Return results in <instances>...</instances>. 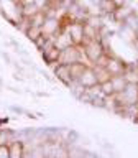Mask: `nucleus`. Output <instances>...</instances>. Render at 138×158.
Masks as SVG:
<instances>
[{
	"label": "nucleus",
	"instance_id": "obj_1",
	"mask_svg": "<svg viewBox=\"0 0 138 158\" xmlns=\"http://www.w3.org/2000/svg\"><path fill=\"white\" fill-rule=\"evenodd\" d=\"M82 51H84V58L87 59L89 63H95L100 56L105 54V46L102 44L100 40H91V41L82 44Z\"/></svg>",
	"mask_w": 138,
	"mask_h": 158
},
{
	"label": "nucleus",
	"instance_id": "obj_2",
	"mask_svg": "<svg viewBox=\"0 0 138 158\" xmlns=\"http://www.w3.org/2000/svg\"><path fill=\"white\" fill-rule=\"evenodd\" d=\"M84 58V51L82 46H77V44H69L67 48H63L61 53H59V63L61 64H72L76 61H81Z\"/></svg>",
	"mask_w": 138,
	"mask_h": 158
},
{
	"label": "nucleus",
	"instance_id": "obj_3",
	"mask_svg": "<svg viewBox=\"0 0 138 158\" xmlns=\"http://www.w3.org/2000/svg\"><path fill=\"white\" fill-rule=\"evenodd\" d=\"M67 33L71 36L72 44H77V46H82L84 44V22H77V20H71L67 23Z\"/></svg>",
	"mask_w": 138,
	"mask_h": 158
},
{
	"label": "nucleus",
	"instance_id": "obj_4",
	"mask_svg": "<svg viewBox=\"0 0 138 158\" xmlns=\"http://www.w3.org/2000/svg\"><path fill=\"white\" fill-rule=\"evenodd\" d=\"M61 30H64V28H63L61 20H59L58 17H46L44 22H43V25H41V33L44 35V36L53 38V40Z\"/></svg>",
	"mask_w": 138,
	"mask_h": 158
},
{
	"label": "nucleus",
	"instance_id": "obj_5",
	"mask_svg": "<svg viewBox=\"0 0 138 158\" xmlns=\"http://www.w3.org/2000/svg\"><path fill=\"white\" fill-rule=\"evenodd\" d=\"M53 73H54V76H56V79H59L64 86L69 87V84H71L74 79L71 76V73H69V66L67 64H61V63H56V64H53Z\"/></svg>",
	"mask_w": 138,
	"mask_h": 158
},
{
	"label": "nucleus",
	"instance_id": "obj_6",
	"mask_svg": "<svg viewBox=\"0 0 138 158\" xmlns=\"http://www.w3.org/2000/svg\"><path fill=\"white\" fill-rule=\"evenodd\" d=\"M77 82L81 84L82 87L86 89H91L94 86H97L99 81H97V76H95V71H94L92 66H87V69L81 74V77L77 79Z\"/></svg>",
	"mask_w": 138,
	"mask_h": 158
},
{
	"label": "nucleus",
	"instance_id": "obj_7",
	"mask_svg": "<svg viewBox=\"0 0 138 158\" xmlns=\"http://www.w3.org/2000/svg\"><path fill=\"white\" fill-rule=\"evenodd\" d=\"M105 68H107V71L110 73V76H115V74H123V71H125V68H127V64L123 63L118 56L112 54V56H108V59H107Z\"/></svg>",
	"mask_w": 138,
	"mask_h": 158
},
{
	"label": "nucleus",
	"instance_id": "obj_8",
	"mask_svg": "<svg viewBox=\"0 0 138 158\" xmlns=\"http://www.w3.org/2000/svg\"><path fill=\"white\" fill-rule=\"evenodd\" d=\"M25 148H26V143L22 142V140H17V138H13V140L8 143L10 158H22V156H25Z\"/></svg>",
	"mask_w": 138,
	"mask_h": 158
},
{
	"label": "nucleus",
	"instance_id": "obj_9",
	"mask_svg": "<svg viewBox=\"0 0 138 158\" xmlns=\"http://www.w3.org/2000/svg\"><path fill=\"white\" fill-rule=\"evenodd\" d=\"M59 53H61V49L53 44L51 48H48L46 51H43V59L49 64V66H53V64L59 63Z\"/></svg>",
	"mask_w": 138,
	"mask_h": 158
},
{
	"label": "nucleus",
	"instance_id": "obj_10",
	"mask_svg": "<svg viewBox=\"0 0 138 158\" xmlns=\"http://www.w3.org/2000/svg\"><path fill=\"white\" fill-rule=\"evenodd\" d=\"M69 66V73H71V76L74 81H77L79 77H81V74L87 69V63L84 61V59H81V61H76L72 64H67Z\"/></svg>",
	"mask_w": 138,
	"mask_h": 158
},
{
	"label": "nucleus",
	"instance_id": "obj_11",
	"mask_svg": "<svg viewBox=\"0 0 138 158\" xmlns=\"http://www.w3.org/2000/svg\"><path fill=\"white\" fill-rule=\"evenodd\" d=\"M123 76H125L127 82L136 84V81H138V63L136 64H127L125 71H123Z\"/></svg>",
	"mask_w": 138,
	"mask_h": 158
},
{
	"label": "nucleus",
	"instance_id": "obj_12",
	"mask_svg": "<svg viewBox=\"0 0 138 158\" xmlns=\"http://www.w3.org/2000/svg\"><path fill=\"white\" fill-rule=\"evenodd\" d=\"M38 12H39V8L36 7V3H25V5H20V17L33 18Z\"/></svg>",
	"mask_w": 138,
	"mask_h": 158
},
{
	"label": "nucleus",
	"instance_id": "obj_13",
	"mask_svg": "<svg viewBox=\"0 0 138 158\" xmlns=\"http://www.w3.org/2000/svg\"><path fill=\"white\" fill-rule=\"evenodd\" d=\"M99 5V8H100V15L104 17H110V15L115 12V3H113V0H100V2L97 3Z\"/></svg>",
	"mask_w": 138,
	"mask_h": 158
},
{
	"label": "nucleus",
	"instance_id": "obj_14",
	"mask_svg": "<svg viewBox=\"0 0 138 158\" xmlns=\"http://www.w3.org/2000/svg\"><path fill=\"white\" fill-rule=\"evenodd\" d=\"M110 81H112V84H113V89H115V92H122L123 89L127 87V84H128L123 74H115V76L110 77Z\"/></svg>",
	"mask_w": 138,
	"mask_h": 158
},
{
	"label": "nucleus",
	"instance_id": "obj_15",
	"mask_svg": "<svg viewBox=\"0 0 138 158\" xmlns=\"http://www.w3.org/2000/svg\"><path fill=\"white\" fill-rule=\"evenodd\" d=\"M92 68H94V71H95V76H97V81L99 84L104 82V81H108L112 76H110V73L107 71V68L105 66H97V64H92Z\"/></svg>",
	"mask_w": 138,
	"mask_h": 158
},
{
	"label": "nucleus",
	"instance_id": "obj_16",
	"mask_svg": "<svg viewBox=\"0 0 138 158\" xmlns=\"http://www.w3.org/2000/svg\"><path fill=\"white\" fill-rule=\"evenodd\" d=\"M84 23H87V25H91V27H94V28L100 30V27L104 25L102 15H87L86 20H84Z\"/></svg>",
	"mask_w": 138,
	"mask_h": 158
},
{
	"label": "nucleus",
	"instance_id": "obj_17",
	"mask_svg": "<svg viewBox=\"0 0 138 158\" xmlns=\"http://www.w3.org/2000/svg\"><path fill=\"white\" fill-rule=\"evenodd\" d=\"M25 35H26V38L30 40V41H34V40H36L39 35H43L41 33V27H38V25H30V28L26 30V31H25Z\"/></svg>",
	"mask_w": 138,
	"mask_h": 158
},
{
	"label": "nucleus",
	"instance_id": "obj_18",
	"mask_svg": "<svg viewBox=\"0 0 138 158\" xmlns=\"http://www.w3.org/2000/svg\"><path fill=\"white\" fill-rule=\"evenodd\" d=\"M99 86H100V92H102L104 97H105V96H113V94H115V89H113V84H112L110 79H108V81L100 82Z\"/></svg>",
	"mask_w": 138,
	"mask_h": 158
},
{
	"label": "nucleus",
	"instance_id": "obj_19",
	"mask_svg": "<svg viewBox=\"0 0 138 158\" xmlns=\"http://www.w3.org/2000/svg\"><path fill=\"white\" fill-rule=\"evenodd\" d=\"M15 138V135H13V132L12 130H0V145H8L10 142H12Z\"/></svg>",
	"mask_w": 138,
	"mask_h": 158
},
{
	"label": "nucleus",
	"instance_id": "obj_20",
	"mask_svg": "<svg viewBox=\"0 0 138 158\" xmlns=\"http://www.w3.org/2000/svg\"><path fill=\"white\" fill-rule=\"evenodd\" d=\"M44 18H46V15H44L43 10H39V12H38V13L31 18V23H33V25H38V27H41L43 22H44Z\"/></svg>",
	"mask_w": 138,
	"mask_h": 158
},
{
	"label": "nucleus",
	"instance_id": "obj_21",
	"mask_svg": "<svg viewBox=\"0 0 138 158\" xmlns=\"http://www.w3.org/2000/svg\"><path fill=\"white\" fill-rule=\"evenodd\" d=\"M0 158H10L8 145H0Z\"/></svg>",
	"mask_w": 138,
	"mask_h": 158
},
{
	"label": "nucleus",
	"instance_id": "obj_22",
	"mask_svg": "<svg viewBox=\"0 0 138 158\" xmlns=\"http://www.w3.org/2000/svg\"><path fill=\"white\" fill-rule=\"evenodd\" d=\"M113 3H115V7H123V5H127L125 0H113Z\"/></svg>",
	"mask_w": 138,
	"mask_h": 158
},
{
	"label": "nucleus",
	"instance_id": "obj_23",
	"mask_svg": "<svg viewBox=\"0 0 138 158\" xmlns=\"http://www.w3.org/2000/svg\"><path fill=\"white\" fill-rule=\"evenodd\" d=\"M25 3H34V0H20V5H25Z\"/></svg>",
	"mask_w": 138,
	"mask_h": 158
},
{
	"label": "nucleus",
	"instance_id": "obj_24",
	"mask_svg": "<svg viewBox=\"0 0 138 158\" xmlns=\"http://www.w3.org/2000/svg\"><path fill=\"white\" fill-rule=\"evenodd\" d=\"M2 56H3V59H5V61H7V63H10V58H8V56H7V54H5V53L2 54Z\"/></svg>",
	"mask_w": 138,
	"mask_h": 158
},
{
	"label": "nucleus",
	"instance_id": "obj_25",
	"mask_svg": "<svg viewBox=\"0 0 138 158\" xmlns=\"http://www.w3.org/2000/svg\"><path fill=\"white\" fill-rule=\"evenodd\" d=\"M136 87H138V81H136Z\"/></svg>",
	"mask_w": 138,
	"mask_h": 158
},
{
	"label": "nucleus",
	"instance_id": "obj_26",
	"mask_svg": "<svg viewBox=\"0 0 138 158\" xmlns=\"http://www.w3.org/2000/svg\"><path fill=\"white\" fill-rule=\"evenodd\" d=\"M136 106H138V101H136Z\"/></svg>",
	"mask_w": 138,
	"mask_h": 158
}]
</instances>
